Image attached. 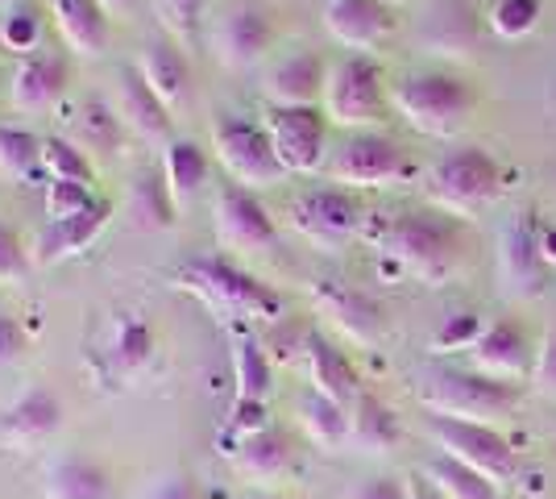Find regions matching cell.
<instances>
[{
	"instance_id": "1",
	"label": "cell",
	"mask_w": 556,
	"mask_h": 499,
	"mask_svg": "<svg viewBox=\"0 0 556 499\" xmlns=\"http://www.w3.org/2000/svg\"><path fill=\"white\" fill-rule=\"evenodd\" d=\"M382 250L424 284H444L465 254V234L444 213H403L382 225Z\"/></svg>"
},
{
	"instance_id": "2",
	"label": "cell",
	"mask_w": 556,
	"mask_h": 499,
	"mask_svg": "<svg viewBox=\"0 0 556 499\" xmlns=\"http://www.w3.org/2000/svg\"><path fill=\"white\" fill-rule=\"evenodd\" d=\"M416 396L432 416L478 421V425H494V421L510 416L519 404L515 383H498L490 375H478V371H457V366L424 371Z\"/></svg>"
},
{
	"instance_id": "3",
	"label": "cell",
	"mask_w": 556,
	"mask_h": 499,
	"mask_svg": "<svg viewBox=\"0 0 556 499\" xmlns=\"http://www.w3.org/2000/svg\"><path fill=\"white\" fill-rule=\"evenodd\" d=\"M391 104L424 138H453L469 125L473 109H478V96L457 75L419 72L394 84Z\"/></svg>"
},
{
	"instance_id": "4",
	"label": "cell",
	"mask_w": 556,
	"mask_h": 499,
	"mask_svg": "<svg viewBox=\"0 0 556 499\" xmlns=\"http://www.w3.org/2000/svg\"><path fill=\"white\" fill-rule=\"evenodd\" d=\"M428 191L444 213L469 216L503 196V163L482 146H457L428 171Z\"/></svg>"
},
{
	"instance_id": "5",
	"label": "cell",
	"mask_w": 556,
	"mask_h": 499,
	"mask_svg": "<svg viewBox=\"0 0 556 499\" xmlns=\"http://www.w3.org/2000/svg\"><path fill=\"white\" fill-rule=\"evenodd\" d=\"M179 287L225 316H266V321L278 316L275 291L257 284L254 275H245L241 266H232L229 259H191L179 271Z\"/></svg>"
},
{
	"instance_id": "6",
	"label": "cell",
	"mask_w": 556,
	"mask_h": 499,
	"mask_svg": "<svg viewBox=\"0 0 556 499\" xmlns=\"http://www.w3.org/2000/svg\"><path fill=\"white\" fill-rule=\"evenodd\" d=\"M382 67L366 59V54H349L341 63L328 67L325 84V117L341 129H357L366 134L370 125L382 117Z\"/></svg>"
},
{
	"instance_id": "7",
	"label": "cell",
	"mask_w": 556,
	"mask_h": 499,
	"mask_svg": "<svg viewBox=\"0 0 556 499\" xmlns=\"http://www.w3.org/2000/svg\"><path fill=\"white\" fill-rule=\"evenodd\" d=\"M212 154L216 163L229 171L232 184L241 188H270L278 184L287 171L278 163L275 146H270V134L254 125V121H241V117H225L216 121L212 129Z\"/></svg>"
},
{
	"instance_id": "8",
	"label": "cell",
	"mask_w": 556,
	"mask_h": 499,
	"mask_svg": "<svg viewBox=\"0 0 556 499\" xmlns=\"http://www.w3.org/2000/svg\"><path fill=\"white\" fill-rule=\"evenodd\" d=\"M428 433L437 441V450L453 462H462L478 475L494 478L498 487L515 475V446L494 425H478V421H453V416H432Z\"/></svg>"
},
{
	"instance_id": "9",
	"label": "cell",
	"mask_w": 556,
	"mask_h": 499,
	"mask_svg": "<svg viewBox=\"0 0 556 499\" xmlns=\"http://www.w3.org/2000/svg\"><path fill=\"white\" fill-rule=\"evenodd\" d=\"M540 221L532 213L507 221L503 238H498V284L510 300H540L548 291L553 266L544 262L540 250Z\"/></svg>"
},
{
	"instance_id": "10",
	"label": "cell",
	"mask_w": 556,
	"mask_h": 499,
	"mask_svg": "<svg viewBox=\"0 0 556 499\" xmlns=\"http://www.w3.org/2000/svg\"><path fill=\"white\" fill-rule=\"evenodd\" d=\"M262 129L270 134V146L287 175L320 171L328 150V117L320 109H266Z\"/></svg>"
},
{
	"instance_id": "11",
	"label": "cell",
	"mask_w": 556,
	"mask_h": 499,
	"mask_svg": "<svg viewBox=\"0 0 556 499\" xmlns=\"http://www.w3.org/2000/svg\"><path fill=\"white\" fill-rule=\"evenodd\" d=\"M407 175L403 146L387 134H353L345 146L332 154V179L345 188H387Z\"/></svg>"
},
{
	"instance_id": "12",
	"label": "cell",
	"mask_w": 556,
	"mask_h": 499,
	"mask_svg": "<svg viewBox=\"0 0 556 499\" xmlns=\"http://www.w3.org/2000/svg\"><path fill=\"white\" fill-rule=\"evenodd\" d=\"M291 225H295L312 246L337 250V246H345L349 238H357V229H362V204H357L345 188L303 191L300 200L291 204Z\"/></svg>"
},
{
	"instance_id": "13",
	"label": "cell",
	"mask_w": 556,
	"mask_h": 499,
	"mask_svg": "<svg viewBox=\"0 0 556 499\" xmlns=\"http://www.w3.org/2000/svg\"><path fill=\"white\" fill-rule=\"evenodd\" d=\"M63 428V400L47 383L25 387L13 404L0 412V446L17 453H29L47 446L50 437Z\"/></svg>"
},
{
	"instance_id": "14",
	"label": "cell",
	"mask_w": 556,
	"mask_h": 499,
	"mask_svg": "<svg viewBox=\"0 0 556 499\" xmlns=\"http://www.w3.org/2000/svg\"><path fill=\"white\" fill-rule=\"evenodd\" d=\"M270 42H275V22L257 4H237V9H229L220 17V25H216V34H212L216 59L229 72H250V67H257L266 59Z\"/></svg>"
},
{
	"instance_id": "15",
	"label": "cell",
	"mask_w": 556,
	"mask_h": 499,
	"mask_svg": "<svg viewBox=\"0 0 556 499\" xmlns=\"http://www.w3.org/2000/svg\"><path fill=\"white\" fill-rule=\"evenodd\" d=\"M216 234L232 250H270L278 241L266 204L241 184H225L216 191Z\"/></svg>"
},
{
	"instance_id": "16",
	"label": "cell",
	"mask_w": 556,
	"mask_h": 499,
	"mask_svg": "<svg viewBox=\"0 0 556 499\" xmlns=\"http://www.w3.org/2000/svg\"><path fill=\"white\" fill-rule=\"evenodd\" d=\"M419 42L441 59H469L482 42V17L473 0H432L419 22Z\"/></svg>"
},
{
	"instance_id": "17",
	"label": "cell",
	"mask_w": 556,
	"mask_h": 499,
	"mask_svg": "<svg viewBox=\"0 0 556 499\" xmlns=\"http://www.w3.org/2000/svg\"><path fill=\"white\" fill-rule=\"evenodd\" d=\"M328 63L316 50H300L278 59L262 79V96L270 100V109H316L325 100Z\"/></svg>"
},
{
	"instance_id": "18",
	"label": "cell",
	"mask_w": 556,
	"mask_h": 499,
	"mask_svg": "<svg viewBox=\"0 0 556 499\" xmlns=\"http://www.w3.org/2000/svg\"><path fill=\"white\" fill-rule=\"evenodd\" d=\"M469 358H473V371L478 375H490V379L498 383H515L528 366H535L528 329L515 316H498L494 325H486L482 337L473 341Z\"/></svg>"
},
{
	"instance_id": "19",
	"label": "cell",
	"mask_w": 556,
	"mask_h": 499,
	"mask_svg": "<svg viewBox=\"0 0 556 499\" xmlns=\"http://www.w3.org/2000/svg\"><path fill=\"white\" fill-rule=\"evenodd\" d=\"M67 88V59L59 50H29L17 59L13 79H9V100L22 113H47L59 104V96Z\"/></svg>"
},
{
	"instance_id": "20",
	"label": "cell",
	"mask_w": 556,
	"mask_h": 499,
	"mask_svg": "<svg viewBox=\"0 0 556 499\" xmlns=\"http://www.w3.org/2000/svg\"><path fill=\"white\" fill-rule=\"evenodd\" d=\"M104 362L116 379H141L159 358V333L141 312H116L104 333Z\"/></svg>"
},
{
	"instance_id": "21",
	"label": "cell",
	"mask_w": 556,
	"mask_h": 499,
	"mask_svg": "<svg viewBox=\"0 0 556 499\" xmlns=\"http://www.w3.org/2000/svg\"><path fill=\"white\" fill-rule=\"evenodd\" d=\"M325 29L349 50H370L394 29V4L387 0H325Z\"/></svg>"
},
{
	"instance_id": "22",
	"label": "cell",
	"mask_w": 556,
	"mask_h": 499,
	"mask_svg": "<svg viewBox=\"0 0 556 499\" xmlns=\"http://www.w3.org/2000/svg\"><path fill=\"white\" fill-rule=\"evenodd\" d=\"M104 225H109V204H104V200H96L92 209H84V213H75V216L47 221V225L38 229V238H34V259L42 262V266L75 259V254H84V250L104 234Z\"/></svg>"
},
{
	"instance_id": "23",
	"label": "cell",
	"mask_w": 556,
	"mask_h": 499,
	"mask_svg": "<svg viewBox=\"0 0 556 499\" xmlns=\"http://www.w3.org/2000/svg\"><path fill=\"white\" fill-rule=\"evenodd\" d=\"M303 366H307V379L312 391H320L337 404L353 408L362 396V379L353 371V362L345 358V350H337L325 333H303Z\"/></svg>"
},
{
	"instance_id": "24",
	"label": "cell",
	"mask_w": 556,
	"mask_h": 499,
	"mask_svg": "<svg viewBox=\"0 0 556 499\" xmlns=\"http://www.w3.org/2000/svg\"><path fill=\"white\" fill-rule=\"evenodd\" d=\"M42 499H116L113 471L92 453H63L42 478Z\"/></svg>"
},
{
	"instance_id": "25",
	"label": "cell",
	"mask_w": 556,
	"mask_h": 499,
	"mask_svg": "<svg viewBox=\"0 0 556 499\" xmlns=\"http://www.w3.org/2000/svg\"><path fill=\"white\" fill-rule=\"evenodd\" d=\"M138 75L154 88V96L163 100L170 113L184 109L187 100H191V63H187V50L175 38H159V42L141 47Z\"/></svg>"
},
{
	"instance_id": "26",
	"label": "cell",
	"mask_w": 556,
	"mask_h": 499,
	"mask_svg": "<svg viewBox=\"0 0 556 499\" xmlns=\"http://www.w3.org/2000/svg\"><path fill=\"white\" fill-rule=\"evenodd\" d=\"M116 113L125 121L129 134H138L141 142H166L170 138V109L154 96V88L138 75V67L121 72V100Z\"/></svg>"
},
{
	"instance_id": "27",
	"label": "cell",
	"mask_w": 556,
	"mask_h": 499,
	"mask_svg": "<svg viewBox=\"0 0 556 499\" xmlns=\"http://www.w3.org/2000/svg\"><path fill=\"white\" fill-rule=\"evenodd\" d=\"M50 17L59 38L75 50L79 59H96L109 47V17L100 0H50Z\"/></svg>"
},
{
	"instance_id": "28",
	"label": "cell",
	"mask_w": 556,
	"mask_h": 499,
	"mask_svg": "<svg viewBox=\"0 0 556 499\" xmlns=\"http://www.w3.org/2000/svg\"><path fill=\"white\" fill-rule=\"evenodd\" d=\"M229 453H232L237 475L250 478V483H278V478L295 466L291 437L278 433V428H262V433H254V437H241Z\"/></svg>"
},
{
	"instance_id": "29",
	"label": "cell",
	"mask_w": 556,
	"mask_h": 499,
	"mask_svg": "<svg viewBox=\"0 0 556 499\" xmlns=\"http://www.w3.org/2000/svg\"><path fill=\"white\" fill-rule=\"evenodd\" d=\"M208 150L200 142H191V138H175V142H166V154H163V179H166V191H170V200H175V209L184 213L191 209V200L204 191L208 184Z\"/></svg>"
},
{
	"instance_id": "30",
	"label": "cell",
	"mask_w": 556,
	"mask_h": 499,
	"mask_svg": "<svg viewBox=\"0 0 556 499\" xmlns=\"http://www.w3.org/2000/svg\"><path fill=\"white\" fill-rule=\"evenodd\" d=\"M349 441L362 453H391L403 441V421L391 404L362 391L357 404L349 408Z\"/></svg>"
},
{
	"instance_id": "31",
	"label": "cell",
	"mask_w": 556,
	"mask_h": 499,
	"mask_svg": "<svg viewBox=\"0 0 556 499\" xmlns=\"http://www.w3.org/2000/svg\"><path fill=\"white\" fill-rule=\"evenodd\" d=\"M316 300H320L325 316H332V325L345 329L353 341H374V337L382 333V309L374 304L370 296L353 291V287L325 284L316 291Z\"/></svg>"
},
{
	"instance_id": "32",
	"label": "cell",
	"mask_w": 556,
	"mask_h": 499,
	"mask_svg": "<svg viewBox=\"0 0 556 499\" xmlns=\"http://www.w3.org/2000/svg\"><path fill=\"white\" fill-rule=\"evenodd\" d=\"M71 134H75L71 142L79 146L84 154H113L125 142V121H121V113H116L109 100L88 96L71 113Z\"/></svg>"
},
{
	"instance_id": "33",
	"label": "cell",
	"mask_w": 556,
	"mask_h": 499,
	"mask_svg": "<svg viewBox=\"0 0 556 499\" xmlns=\"http://www.w3.org/2000/svg\"><path fill=\"white\" fill-rule=\"evenodd\" d=\"M232 383H237V400H254V404H266L270 396V383H275V366H270V354L262 350L250 329H232Z\"/></svg>"
},
{
	"instance_id": "34",
	"label": "cell",
	"mask_w": 556,
	"mask_h": 499,
	"mask_svg": "<svg viewBox=\"0 0 556 499\" xmlns=\"http://www.w3.org/2000/svg\"><path fill=\"white\" fill-rule=\"evenodd\" d=\"M295 416H300V428L307 433V441H316L320 450H337V446L349 441V408L320 396V391L300 396Z\"/></svg>"
},
{
	"instance_id": "35",
	"label": "cell",
	"mask_w": 556,
	"mask_h": 499,
	"mask_svg": "<svg viewBox=\"0 0 556 499\" xmlns=\"http://www.w3.org/2000/svg\"><path fill=\"white\" fill-rule=\"evenodd\" d=\"M125 213L134 216L138 229H170V225H175L179 209H175V200H170V191H166L163 171H146V175H138V179L129 184Z\"/></svg>"
},
{
	"instance_id": "36",
	"label": "cell",
	"mask_w": 556,
	"mask_h": 499,
	"mask_svg": "<svg viewBox=\"0 0 556 499\" xmlns=\"http://www.w3.org/2000/svg\"><path fill=\"white\" fill-rule=\"evenodd\" d=\"M424 475L441 487L444 499H503V491H498L494 478L478 475V471H469V466H462V462L444 458V453H437V458L424 466Z\"/></svg>"
},
{
	"instance_id": "37",
	"label": "cell",
	"mask_w": 556,
	"mask_h": 499,
	"mask_svg": "<svg viewBox=\"0 0 556 499\" xmlns=\"http://www.w3.org/2000/svg\"><path fill=\"white\" fill-rule=\"evenodd\" d=\"M38 171H42V138L17 125H0V175L22 184Z\"/></svg>"
},
{
	"instance_id": "38",
	"label": "cell",
	"mask_w": 556,
	"mask_h": 499,
	"mask_svg": "<svg viewBox=\"0 0 556 499\" xmlns=\"http://www.w3.org/2000/svg\"><path fill=\"white\" fill-rule=\"evenodd\" d=\"M42 171H47L50 179H67V184H84V188L96 184V171L88 163V154L71 138H47L42 142Z\"/></svg>"
},
{
	"instance_id": "39",
	"label": "cell",
	"mask_w": 556,
	"mask_h": 499,
	"mask_svg": "<svg viewBox=\"0 0 556 499\" xmlns=\"http://www.w3.org/2000/svg\"><path fill=\"white\" fill-rule=\"evenodd\" d=\"M535 22H540V0H494L486 13V25L494 29V38H503V42L528 38Z\"/></svg>"
},
{
	"instance_id": "40",
	"label": "cell",
	"mask_w": 556,
	"mask_h": 499,
	"mask_svg": "<svg viewBox=\"0 0 556 499\" xmlns=\"http://www.w3.org/2000/svg\"><path fill=\"white\" fill-rule=\"evenodd\" d=\"M170 38L184 50H191L200 42V25H204V0H159Z\"/></svg>"
},
{
	"instance_id": "41",
	"label": "cell",
	"mask_w": 556,
	"mask_h": 499,
	"mask_svg": "<svg viewBox=\"0 0 556 499\" xmlns=\"http://www.w3.org/2000/svg\"><path fill=\"white\" fill-rule=\"evenodd\" d=\"M92 204H96V196H92V188H84V184H67V179H50L47 184V216L50 221L84 213V209H92Z\"/></svg>"
},
{
	"instance_id": "42",
	"label": "cell",
	"mask_w": 556,
	"mask_h": 499,
	"mask_svg": "<svg viewBox=\"0 0 556 499\" xmlns=\"http://www.w3.org/2000/svg\"><path fill=\"white\" fill-rule=\"evenodd\" d=\"M482 321L473 316V312H457V316H448L441 329H437V350H473V341L482 337Z\"/></svg>"
},
{
	"instance_id": "43",
	"label": "cell",
	"mask_w": 556,
	"mask_h": 499,
	"mask_svg": "<svg viewBox=\"0 0 556 499\" xmlns=\"http://www.w3.org/2000/svg\"><path fill=\"white\" fill-rule=\"evenodd\" d=\"M38 34H42V25H38V17H34L29 9L9 13V17H4V25H0L4 47L17 50V59H22V54H29V50H38Z\"/></svg>"
},
{
	"instance_id": "44",
	"label": "cell",
	"mask_w": 556,
	"mask_h": 499,
	"mask_svg": "<svg viewBox=\"0 0 556 499\" xmlns=\"http://www.w3.org/2000/svg\"><path fill=\"white\" fill-rule=\"evenodd\" d=\"M25 275H29V250L9 225H0V284H22Z\"/></svg>"
},
{
	"instance_id": "45",
	"label": "cell",
	"mask_w": 556,
	"mask_h": 499,
	"mask_svg": "<svg viewBox=\"0 0 556 499\" xmlns=\"http://www.w3.org/2000/svg\"><path fill=\"white\" fill-rule=\"evenodd\" d=\"M262 428H270L266 421V404H254V400H232V412H229V433L241 441V437H254Z\"/></svg>"
},
{
	"instance_id": "46",
	"label": "cell",
	"mask_w": 556,
	"mask_h": 499,
	"mask_svg": "<svg viewBox=\"0 0 556 499\" xmlns=\"http://www.w3.org/2000/svg\"><path fill=\"white\" fill-rule=\"evenodd\" d=\"M532 379H535V391H540L544 400H556V333H548L544 346L535 350Z\"/></svg>"
},
{
	"instance_id": "47",
	"label": "cell",
	"mask_w": 556,
	"mask_h": 499,
	"mask_svg": "<svg viewBox=\"0 0 556 499\" xmlns=\"http://www.w3.org/2000/svg\"><path fill=\"white\" fill-rule=\"evenodd\" d=\"M25 350H29V337H25L22 321L9 316V312H0V371L13 366V362H22Z\"/></svg>"
},
{
	"instance_id": "48",
	"label": "cell",
	"mask_w": 556,
	"mask_h": 499,
	"mask_svg": "<svg viewBox=\"0 0 556 499\" xmlns=\"http://www.w3.org/2000/svg\"><path fill=\"white\" fill-rule=\"evenodd\" d=\"M349 499H407V478H394V475H374L366 483H357Z\"/></svg>"
},
{
	"instance_id": "49",
	"label": "cell",
	"mask_w": 556,
	"mask_h": 499,
	"mask_svg": "<svg viewBox=\"0 0 556 499\" xmlns=\"http://www.w3.org/2000/svg\"><path fill=\"white\" fill-rule=\"evenodd\" d=\"M150 499H204V496H200V483L187 475V471H170V475H163L154 483Z\"/></svg>"
},
{
	"instance_id": "50",
	"label": "cell",
	"mask_w": 556,
	"mask_h": 499,
	"mask_svg": "<svg viewBox=\"0 0 556 499\" xmlns=\"http://www.w3.org/2000/svg\"><path fill=\"white\" fill-rule=\"evenodd\" d=\"M407 499H444V496L428 475H412L407 478Z\"/></svg>"
},
{
	"instance_id": "51",
	"label": "cell",
	"mask_w": 556,
	"mask_h": 499,
	"mask_svg": "<svg viewBox=\"0 0 556 499\" xmlns=\"http://www.w3.org/2000/svg\"><path fill=\"white\" fill-rule=\"evenodd\" d=\"M540 250H544V262H548V266L556 271V225L540 234Z\"/></svg>"
},
{
	"instance_id": "52",
	"label": "cell",
	"mask_w": 556,
	"mask_h": 499,
	"mask_svg": "<svg viewBox=\"0 0 556 499\" xmlns=\"http://www.w3.org/2000/svg\"><path fill=\"white\" fill-rule=\"evenodd\" d=\"M100 4H104V9H125L129 0H100Z\"/></svg>"
},
{
	"instance_id": "53",
	"label": "cell",
	"mask_w": 556,
	"mask_h": 499,
	"mask_svg": "<svg viewBox=\"0 0 556 499\" xmlns=\"http://www.w3.org/2000/svg\"><path fill=\"white\" fill-rule=\"evenodd\" d=\"M250 499H287V496H270V491H262V496H250Z\"/></svg>"
},
{
	"instance_id": "54",
	"label": "cell",
	"mask_w": 556,
	"mask_h": 499,
	"mask_svg": "<svg viewBox=\"0 0 556 499\" xmlns=\"http://www.w3.org/2000/svg\"><path fill=\"white\" fill-rule=\"evenodd\" d=\"M9 4H13V0H0V13H4V9H9Z\"/></svg>"
},
{
	"instance_id": "55",
	"label": "cell",
	"mask_w": 556,
	"mask_h": 499,
	"mask_svg": "<svg viewBox=\"0 0 556 499\" xmlns=\"http://www.w3.org/2000/svg\"><path fill=\"white\" fill-rule=\"evenodd\" d=\"M387 4H403V0H387Z\"/></svg>"
}]
</instances>
